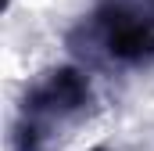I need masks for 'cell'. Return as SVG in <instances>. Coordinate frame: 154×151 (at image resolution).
<instances>
[{"label": "cell", "mask_w": 154, "mask_h": 151, "mask_svg": "<svg viewBox=\"0 0 154 151\" xmlns=\"http://www.w3.org/2000/svg\"><path fill=\"white\" fill-rule=\"evenodd\" d=\"M68 47L118 69L154 65V0H97L68 33Z\"/></svg>", "instance_id": "cell-2"}, {"label": "cell", "mask_w": 154, "mask_h": 151, "mask_svg": "<svg viewBox=\"0 0 154 151\" xmlns=\"http://www.w3.org/2000/svg\"><path fill=\"white\" fill-rule=\"evenodd\" d=\"M90 151H108V148H90Z\"/></svg>", "instance_id": "cell-3"}, {"label": "cell", "mask_w": 154, "mask_h": 151, "mask_svg": "<svg viewBox=\"0 0 154 151\" xmlns=\"http://www.w3.org/2000/svg\"><path fill=\"white\" fill-rule=\"evenodd\" d=\"M97 94L79 65H54L25 86L11 122V151H61L68 130L93 115Z\"/></svg>", "instance_id": "cell-1"}]
</instances>
